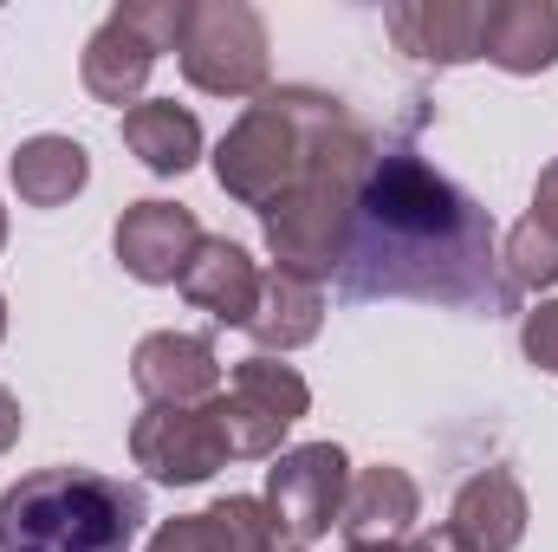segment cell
Wrapping results in <instances>:
<instances>
[{
  "label": "cell",
  "mask_w": 558,
  "mask_h": 552,
  "mask_svg": "<svg viewBox=\"0 0 558 552\" xmlns=\"http://www.w3.org/2000/svg\"><path fill=\"white\" fill-rule=\"evenodd\" d=\"M175 59H182V79L208 98H260L274 72L267 20L247 0H182Z\"/></svg>",
  "instance_id": "obj_5"
},
{
  "label": "cell",
  "mask_w": 558,
  "mask_h": 552,
  "mask_svg": "<svg viewBox=\"0 0 558 552\" xmlns=\"http://www.w3.org/2000/svg\"><path fill=\"white\" fill-rule=\"evenodd\" d=\"M410 552H468L448 527H435V533H422V540H410Z\"/></svg>",
  "instance_id": "obj_24"
},
{
  "label": "cell",
  "mask_w": 558,
  "mask_h": 552,
  "mask_svg": "<svg viewBox=\"0 0 558 552\" xmlns=\"http://www.w3.org/2000/svg\"><path fill=\"white\" fill-rule=\"evenodd\" d=\"M416 514H422V494L403 468H364L351 481V494H344L338 527H344L351 547H397L416 527Z\"/></svg>",
  "instance_id": "obj_17"
},
{
  "label": "cell",
  "mask_w": 558,
  "mask_h": 552,
  "mask_svg": "<svg viewBox=\"0 0 558 552\" xmlns=\"http://www.w3.org/2000/svg\"><path fill=\"white\" fill-rule=\"evenodd\" d=\"M520 351H526L533 371H553L558 377V299L533 305V312L520 319Z\"/></svg>",
  "instance_id": "obj_22"
},
{
  "label": "cell",
  "mask_w": 558,
  "mask_h": 552,
  "mask_svg": "<svg viewBox=\"0 0 558 552\" xmlns=\"http://www.w3.org/2000/svg\"><path fill=\"white\" fill-rule=\"evenodd\" d=\"M274 540H279V527H274V514H267V501L228 494V501H215L208 514H175V520H162L156 540L143 552H267Z\"/></svg>",
  "instance_id": "obj_14"
},
{
  "label": "cell",
  "mask_w": 558,
  "mask_h": 552,
  "mask_svg": "<svg viewBox=\"0 0 558 552\" xmlns=\"http://www.w3.org/2000/svg\"><path fill=\"white\" fill-rule=\"evenodd\" d=\"M481 59H494L513 79L558 65V0H487V39Z\"/></svg>",
  "instance_id": "obj_16"
},
{
  "label": "cell",
  "mask_w": 558,
  "mask_h": 552,
  "mask_svg": "<svg viewBox=\"0 0 558 552\" xmlns=\"http://www.w3.org/2000/svg\"><path fill=\"white\" fill-rule=\"evenodd\" d=\"M344 552H410V547H344Z\"/></svg>",
  "instance_id": "obj_26"
},
{
  "label": "cell",
  "mask_w": 558,
  "mask_h": 552,
  "mask_svg": "<svg viewBox=\"0 0 558 552\" xmlns=\"http://www.w3.org/2000/svg\"><path fill=\"white\" fill-rule=\"evenodd\" d=\"M344 494H351V461L338 442H299L267 468V514L292 547L325 540L344 514Z\"/></svg>",
  "instance_id": "obj_8"
},
{
  "label": "cell",
  "mask_w": 558,
  "mask_h": 552,
  "mask_svg": "<svg viewBox=\"0 0 558 552\" xmlns=\"http://www.w3.org/2000/svg\"><path fill=\"white\" fill-rule=\"evenodd\" d=\"M318 111H325V92H312V85L260 92L241 111V124L221 137V149H215L221 189L241 208H274L279 195H286V182L299 176V163H305V143H312Z\"/></svg>",
  "instance_id": "obj_4"
},
{
  "label": "cell",
  "mask_w": 558,
  "mask_h": 552,
  "mask_svg": "<svg viewBox=\"0 0 558 552\" xmlns=\"http://www.w3.org/2000/svg\"><path fill=\"white\" fill-rule=\"evenodd\" d=\"M0 248H7V208H0Z\"/></svg>",
  "instance_id": "obj_27"
},
{
  "label": "cell",
  "mask_w": 558,
  "mask_h": 552,
  "mask_svg": "<svg viewBox=\"0 0 558 552\" xmlns=\"http://www.w3.org/2000/svg\"><path fill=\"white\" fill-rule=\"evenodd\" d=\"M318 325H325V292H318V279H299L286 274V267H267L260 274V312H254V345L274 358V351H299V345H312L318 338Z\"/></svg>",
  "instance_id": "obj_18"
},
{
  "label": "cell",
  "mask_w": 558,
  "mask_h": 552,
  "mask_svg": "<svg viewBox=\"0 0 558 552\" xmlns=\"http://www.w3.org/2000/svg\"><path fill=\"white\" fill-rule=\"evenodd\" d=\"M131 455L149 481L162 488H202L228 468V442L215 429V410L195 404V410H175V404H149L131 422Z\"/></svg>",
  "instance_id": "obj_9"
},
{
  "label": "cell",
  "mask_w": 558,
  "mask_h": 552,
  "mask_svg": "<svg viewBox=\"0 0 558 552\" xmlns=\"http://www.w3.org/2000/svg\"><path fill=\"white\" fill-rule=\"evenodd\" d=\"M208 410H215V429L228 442V461L234 455H279L286 429L312 410V391H305V377L292 364H274L260 351V358H241L234 364L228 391L208 397Z\"/></svg>",
  "instance_id": "obj_7"
},
{
  "label": "cell",
  "mask_w": 558,
  "mask_h": 552,
  "mask_svg": "<svg viewBox=\"0 0 558 552\" xmlns=\"http://www.w3.org/2000/svg\"><path fill=\"white\" fill-rule=\"evenodd\" d=\"M131 377L149 404H175L195 410L208 397H221V358L208 332H149L131 358Z\"/></svg>",
  "instance_id": "obj_11"
},
{
  "label": "cell",
  "mask_w": 558,
  "mask_h": 552,
  "mask_svg": "<svg viewBox=\"0 0 558 552\" xmlns=\"http://www.w3.org/2000/svg\"><path fill=\"white\" fill-rule=\"evenodd\" d=\"M124 143H131V156H143L149 176H182L202 156V124L175 98H143L124 111Z\"/></svg>",
  "instance_id": "obj_19"
},
{
  "label": "cell",
  "mask_w": 558,
  "mask_h": 552,
  "mask_svg": "<svg viewBox=\"0 0 558 552\" xmlns=\"http://www.w3.org/2000/svg\"><path fill=\"white\" fill-rule=\"evenodd\" d=\"M182 299L195 305V312H208L215 325H254V312H260V267H254V254L241 248V241H228V235H202V248H195V261L182 267Z\"/></svg>",
  "instance_id": "obj_13"
},
{
  "label": "cell",
  "mask_w": 558,
  "mask_h": 552,
  "mask_svg": "<svg viewBox=\"0 0 558 552\" xmlns=\"http://www.w3.org/2000/svg\"><path fill=\"white\" fill-rule=\"evenodd\" d=\"M13 442H20V404H13V391L0 384V455H7Z\"/></svg>",
  "instance_id": "obj_23"
},
{
  "label": "cell",
  "mask_w": 558,
  "mask_h": 552,
  "mask_svg": "<svg viewBox=\"0 0 558 552\" xmlns=\"http://www.w3.org/2000/svg\"><path fill=\"white\" fill-rule=\"evenodd\" d=\"M390 39L422 65H468L487 39V0H403L390 7Z\"/></svg>",
  "instance_id": "obj_12"
},
{
  "label": "cell",
  "mask_w": 558,
  "mask_h": 552,
  "mask_svg": "<svg viewBox=\"0 0 558 552\" xmlns=\"http://www.w3.org/2000/svg\"><path fill=\"white\" fill-rule=\"evenodd\" d=\"M0 338H7V299H0Z\"/></svg>",
  "instance_id": "obj_28"
},
{
  "label": "cell",
  "mask_w": 558,
  "mask_h": 552,
  "mask_svg": "<svg viewBox=\"0 0 558 552\" xmlns=\"http://www.w3.org/2000/svg\"><path fill=\"white\" fill-rule=\"evenodd\" d=\"M344 299H422L454 312H520L494 215L416 149H377L338 254Z\"/></svg>",
  "instance_id": "obj_1"
},
{
  "label": "cell",
  "mask_w": 558,
  "mask_h": 552,
  "mask_svg": "<svg viewBox=\"0 0 558 552\" xmlns=\"http://www.w3.org/2000/svg\"><path fill=\"white\" fill-rule=\"evenodd\" d=\"M92 182V156L72 137H26L13 149V189L26 208H65Z\"/></svg>",
  "instance_id": "obj_21"
},
{
  "label": "cell",
  "mask_w": 558,
  "mask_h": 552,
  "mask_svg": "<svg viewBox=\"0 0 558 552\" xmlns=\"http://www.w3.org/2000/svg\"><path fill=\"white\" fill-rule=\"evenodd\" d=\"M500 267H507V279H513L520 292H533V286H558V156L539 169L533 215L507 235Z\"/></svg>",
  "instance_id": "obj_20"
},
{
  "label": "cell",
  "mask_w": 558,
  "mask_h": 552,
  "mask_svg": "<svg viewBox=\"0 0 558 552\" xmlns=\"http://www.w3.org/2000/svg\"><path fill=\"white\" fill-rule=\"evenodd\" d=\"M448 533L468 552H513L526 540V488L507 468H481L474 481H461Z\"/></svg>",
  "instance_id": "obj_15"
},
{
  "label": "cell",
  "mask_w": 558,
  "mask_h": 552,
  "mask_svg": "<svg viewBox=\"0 0 558 552\" xmlns=\"http://www.w3.org/2000/svg\"><path fill=\"white\" fill-rule=\"evenodd\" d=\"M175 33H182V0H124L92 39H85V92L98 105H118L131 111L143 105V85L156 72L162 52H175Z\"/></svg>",
  "instance_id": "obj_6"
},
{
  "label": "cell",
  "mask_w": 558,
  "mask_h": 552,
  "mask_svg": "<svg viewBox=\"0 0 558 552\" xmlns=\"http://www.w3.org/2000/svg\"><path fill=\"white\" fill-rule=\"evenodd\" d=\"M267 552H305V547H292V540H286V533H279V540H274V547H267Z\"/></svg>",
  "instance_id": "obj_25"
},
{
  "label": "cell",
  "mask_w": 558,
  "mask_h": 552,
  "mask_svg": "<svg viewBox=\"0 0 558 552\" xmlns=\"http://www.w3.org/2000/svg\"><path fill=\"white\" fill-rule=\"evenodd\" d=\"M371 163H377V137L338 98H325L299 176L286 182V195H279L274 208H260L274 267H286V274H299V279L338 274V254H344V235H351V202H357Z\"/></svg>",
  "instance_id": "obj_2"
},
{
  "label": "cell",
  "mask_w": 558,
  "mask_h": 552,
  "mask_svg": "<svg viewBox=\"0 0 558 552\" xmlns=\"http://www.w3.org/2000/svg\"><path fill=\"white\" fill-rule=\"evenodd\" d=\"M143 488L98 468H39L0 494V552H131Z\"/></svg>",
  "instance_id": "obj_3"
},
{
  "label": "cell",
  "mask_w": 558,
  "mask_h": 552,
  "mask_svg": "<svg viewBox=\"0 0 558 552\" xmlns=\"http://www.w3.org/2000/svg\"><path fill=\"white\" fill-rule=\"evenodd\" d=\"M111 248H118V261H124L131 279H143V286H175L182 267L195 261V248H202V221L182 202H131L118 215Z\"/></svg>",
  "instance_id": "obj_10"
}]
</instances>
